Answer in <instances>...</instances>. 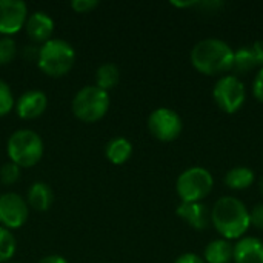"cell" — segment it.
<instances>
[{
  "instance_id": "6da1fadb",
  "label": "cell",
  "mask_w": 263,
  "mask_h": 263,
  "mask_svg": "<svg viewBox=\"0 0 263 263\" xmlns=\"http://www.w3.org/2000/svg\"><path fill=\"white\" fill-rule=\"evenodd\" d=\"M211 223L227 240L242 239L251 227L250 211L237 197H220L211 210Z\"/></svg>"
},
{
  "instance_id": "7a4b0ae2",
  "label": "cell",
  "mask_w": 263,
  "mask_h": 263,
  "mask_svg": "<svg viewBox=\"0 0 263 263\" xmlns=\"http://www.w3.org/2000/svg\"><path fill=\"white\" fill-rule=\"evenodd\" d=\"M193 66L206 76L227 72L233 68V48L220 39H203L191 49Z\"/></svg>"
},
{
  "instance_id": "3957f363",
  "label": "cell",
  "mask_w": 263,
  "mask_h": 263,
  "mask_svg": "<svg viewBox=\"0 0 263 263\" xmlns=\"http://www.w3.org/2000/svg\"><path fill=\"white\" fill-rule=\"evenodd\" d=\"M76 62L74 46L63 39H49L39 48L37 65L49 77L66 76Z\"/></svg>"
},
{
  "instance_id": "277c9868",
  "label": "cell",
  "mask_w": 263,
  "mask_h": 263,
  "mask_svg": "<svg viewBox=\"0 0 263 263\" xmlns=\"http://www.w3.org/2000/svg\"><path fill=\"white\" fill-rule=\"evenodd\" d=\"M43 140L39 133L22 128L14 131L6 142V154L9 162L20 168H31L43 157Z\"/></svg>"
},
{
  "instance_id": "5b68a950",
  "label": "cell",
  "mask_w": 263,
  "mask_h": 263,
  "mask_svg": "<svg viewBox=\"0 0 263 263\" xmlns=\"http://www.w3.org/2000/svg\"><path fill=\"white\" fill-rule=\"evenodd\" d=\"M109 105V92L100 89L96 85H86L76 92L71 102V109L79 120L85 123H94L105 117Z\"/></svg>"
},
{
  "instance_id": "8992f818",
  "label": "cell",
  "mask_w": 263,
  "mask_h": 263,
  "mask_svg": "<svg viewBox=\"0 0 263 263\" xmlns=\"http://www.w3.org/2000/svg\"><path fill=\"white\" fill-rule=\"evenodd\" d=\"M214 180L208 170L193 166L185 170L176 182V191L182 202H200L213 190Z\"/></svg>"
},
{
  "instance_id": "52a82bcc",
  "label": "cell",
  "mask_w": 263,
  "mask_h": 263,
  "mask_svg": "<svg viewBox=\"0 0 263 263\" xmlns=\"http://www.w3.org/2000/svg\"><path fill=\"white\" fill-rule=\"evenodd\" d=\"M213 97L216 105L227 114L237 112L245 103L247 91L245 85L237 76H223L217 80L213 89Z\"/></svg>"
},
{
  "instance_id": "ba28073f",
  "label": "cell",
  "mask_w": 263,
  "mask_h": 263,
  "mask_svg": "<svg viewBox=\"0 0 263 263\" xmlns=\"http://www.w3.org/2000/svg\"><path fill=\"white\" fill-rule=\"evenodd\" d=\"M183 123L180 116L171 108H157L148 117L151 136L160 142H173L182 133Z\"/></svg>"
},
{
  "instance_id": "9c48e42d",
  "label": "cell",
  "mask_w": 263,
  "mask_h": 263,
  "mask_svg": "<svg viewBox=\"0 0 263 263\" xmlns=\"http://www.w3.org/2000/svg\"><path fill=\"white\" fill-rule=\"evenodd\" d=\"M29 216V206L26 199L17 193L0 194V225L6 230L22 228Z\"/></svg>"
},
{
  "instance_id": "30bf717a",
  "label": "cell",
  "mask_w": 263,
  "mask_h": 263,
  "mask_svg": "<svg viewBox=\"0 0 263 263\" xmlns=\"http://www.w3.org/2000/svg\"><path fill=\"white\" fill-rule=\"evenodd\" d=\"M28 18V5L22 0H0V34L11 37Z\"/></svg>"
},
{
  "instance_id": "8fae6325",
  "label": "cell",
  "mask_w": 263,
  "mask_h": 263,
  "mask_svg": "<svg viewBox=\"0 0 263 263\" xmlns=\"http://www.w3.org/2000/svg\"><path fill=\"white\" fill-rule=\"evenodd\" d=\"M15 112L23 120L40 117L48 108V96L40 89H28L15 100Z\"/></svg>"
},
{
  "instance_id": "7c38bea8",
  "label": "cell",
  "mask_w": 263,
  "mask_h": 263,
  "mask_svg": "<svg viewBox=\"0 0 263 263\" xmlns=\"http://www.w3.org/2000/svg\"><path fill=\"white\" fill-rule=\"evenodd\" d=\"M176 214L197 231L206 230L211 223V210L202 202H182L177 206Z\"/></svg>"
},
{
  "instance_id": "4fadbf2b",
  "label": "cell",
  "mask_w": 263,
  "mask_h": 263,
  "mask_svg": "<svg viewBox=\"0 0 263 263\" xmlns=\"http://www.w3.org/2000/svg\"><path fill=\"white\" fill-rule=\"evenodd\" d=\"M25 29L32 42L43 45L45 42L52 39L51 35L54 32V20L45 11H34L32 14H28Z\"/></svg>"
},
{
  "instance_id": "5bb4252c",
  "label": "cell",
  "mask_w": 263,
  "mask_h": 263,
  "mask_svg": "<svg viewBox=\"0 0 263 263\" xmlns=\"http://www.w3.org/2000/svg\"><path fill=\"white\" fill-rule=\"evenodd\" d=\"M236 263H263V242L257 237H242L234 245Z\"/></svg>"
},
{
  "instance_id": "9a60e30c",
  "label": "cell",
  "mask_w": 263,
  "mask_h": 263,
  "mask_svg": "<svg viewBox=\"0 0 263 263\" xmlns=\"http://www.w3.org/2000/svg\"><path fill=\"white\" fill-rule=\"evenodd\" d=\"M54 202V193L51 186L45 182H34L26 193V203L29 208L45 213L51 208Z\"/></svg>"
},
{
  "instance_id": "2e32d148",
  "label": "cell",
  "mask_w": 263,
  "mask_h": 263,
  "mask_svg": "<svg viewBox=\"0 0 263 263\" xmlns=\"http://www.w3.org/2000/svg\"><path fill=\"white\" fill-rule=\"evenodd\" d=\"M133 154V143L125 137H114L105 145V156L112 165H123Z\"/></svg>"
},
{
  "instance_id": "e0dca14e",
  "label": "cell",
  "mask_w": 263,
  "mask_h": 263,
  "mask_svg": "<svg viewBox=\"0 0 263 263\" xmlns=\"http://www.w3.org/2000/svg\"><path fill=\"white\" fill-rule=\"evenodd\" d=\"M234 245L227 239H217L206 245L203 260L206 263H230L233 260Z\"/></svg>"
},
{
  "instance_id": "ac0fdd59",
  "label": "cell",
  "mask_w": 263,
  "mask_h": 263,
  "mask_svg": "<svg viewBox=\"0 0 263 263\" xmlns=\"http://www.w3.org/2000/svg\"><path fill=\"white\" fill-rule=\"evenodd\" d=\"M96 86H99L100 89L109 92V89H112L119 80H120V69L116 63L112 62H106V63H102L97 71H96Z\"/></svg>"
},
{
  "instance_id": "d6986e66",
  "label": "cell",
  "mask_w": 263,
  "mask_h": 263,
  "mask_svg": "<svg viewBox=\"0 0 263 263\" xmlns=\"http://www.w3.org/2000/svg\"><path fill=\"white\" fill-rule=\"evenodd\" d=\"M254 182V171L248 166H236L225 176V185L231 190H247Z\"/></svg>"
},
{
  "instance_id": "ffe728a7",
  "label": "cell",
  "mask_w": 263,
  "mask_h": 263,
  "mask_svg": "<svg viewBox=\"0 0 263 263\" xmlns=\"http://www.w3.org/2000/svg\"><path fill=\"white\" fill-rule=\"evenodd\" d=\"M257 66L254 52L251 49V46H242L237 51H234V57H233V71L237 74H245L250 72L251 69H254Z\"/></svg>"
},
{
  "instance_id": "44dd1931",
  "label": "cell",
  "mask_w": 263,
  "mask_h": 263,
  "mask_svg": "<svg viewBox=\"0 0 263 263\" xmlns=\"http://www.w3.org/2000/svg\"><path fill=\"white\" fill-rule=\"evenodd\" d=\"M17 250V242L14 234L0 225V263L11 262Z\"/></svg>"
},
{
  "instance_id": "7402d4cb",
  "label": "cell",
  "mask_w": 263,
  "mask_h": 263,
  "mask_svg": "<svg viewBox=\"0 0 263 263\" xmlns=\"http://www.w3.org/2000/svg\"><path fill=\"white\" fill-rule=\"evenodd\" d=\"M14 105H15V99H14L11 86L5 80L0 79V117L9 114Z\"/></svg>"
},
{
  "instance_id": "603a6c76",
  "label": "cell",
  "mask_w": 263,
  "mask_h": 263,
  "mask_svg": "<svg viewBox=\"0 0 263 263\" xmlns=\"http://www.w3.org/2000/svg\"><path fill=\"white\" fill-rule=\"evenodd\" d=\"M17 54V45L12 37H0V65H8L14 60Z\"/></svg>"
},
{
  "instance_id": "cb8c5ba5",
  "label": "cell",
  "mask_w": 263,
  "mask_h": 263,
  "mask_svg": "<svg viewBox=\"0 0 263 263\" xmlns=\"http://www.w3.org/2000/svg\"><path fill=\"white\" fill-rule=\"evenodd\" d=\"M20 166H17L12 162H6L0 166V182L5 186L14 185L20 179Z\"/></svg>"
},
{
  "instance_id": "d4e9b609",
  "label": "cell",
  "mask_w": 263,
  "mask_h": 263,
  "mask_svg": "<svg viewBox=\"0 0 263 263\" xmlns=\"http://www.w3.org/2000/svg\"><path fill=\"white\" fill-rule=\"evenodd\" d=\"M97 5H99L97 0H72V2H71V8H72L76 12H79V14L89 12V11H92Z\"/></svg>"
},
{
  "instance_id": "484cf974",
  "label": "cell",
  "mask_w": 263,
  "mask_h": 263,
  "mask_svg": "<svg viewBox=\"0 0 263 263\" xmlns=\"http://www.w3.org/2000/svg\"><path fill=\"white\" fill-rule=\"evenodd\" d=\"M250 220L251 225L256 227L257 230H263V203H259L250 211Z\"/></svg>"
},
{
  "instance_id": "4316f807",
  "label": "cell",
  "mask_w": 263,
  "mask_h": 263,
  "mask_svg": "<svg viewBox=\"0 0 263 263\" xmlns=\"http://www.w3.org/2000/svg\"><path fill=\"white\" fill-rule=\"evenodd\" d=\"M253 94L254 97L263 103V68H260V71L256 74L254 82H253Z\"/></svg>"
},
{
  "instance_id": "83f0119b",
  "label": "cell",
  "mask_w": 263,
  "mask_h": 263,
  "mask_svg": "<svg viewBox=\"0 0 263 263\" xmlns=\"http://www.w3.org/2000/svg\"><path fill=\"white\" fill-rule=\"evenodd\" d=\"M196 6L202 8L203 11H208V12H216L219 8L223 6V2H219V0H213V2H197Z\"/></svg>"
},
{
  "instance_id": "f1b7e54d",
  "label": "cell",
  "mask_w": 263,
  "mask_h": 263,
  "mask_svg": "<svg viewBox=\"0 0 263 263\" xmlns=\"http://www.w3.org/2000/svg\"><path fill=\"white\" fill-rule=\"evenodd\" d=\"M174 263H206L200 256L194 254V253H186V254H182L176 259Z\"/></svg>"
},
{
  "instance_id": "f546056e",
  "label": "cell",
  "mask_w": 263,
  "mask_h": 263,
  "mask_svg": "<svg viewBox=\"0 0 263 263\" xmlns=\"http://www.w3.org/2000/svg\"><path fill=\"white\" fill-rule=\"evenodd\" d=\"M253 52H254V57H256V62H257V66H262L263 68V42L262 40H257L253 43L251 46Z\"/></svg>"
},
{
  "instance_id": "4dcf8cb0",
  "label": "cell",
  "mask_w": 263,
  "mask_h": 263,
  "mask_svg": "<svg viewBox=\"0 0 263 263\" xmlns=\"http://www.w3.org/2000/svg\"><path fill=\"white\" fill-rule=\"evenodd\" d=\"M37 263H69L63 256H59V254H49V256H45L42 257Z\"/></svg>"
},
{
  "instance_id": "1f68e13d",
  "label": "cell",
  "mask_w": 263,
  "mask_h": 263,
  "mask_svg": "<svg viewBox=\"0 0 263 263\" xmlns=\"http://www.w3.org/2000/svg\"><path fill=\"white\" fill-rule=\"evenodd\" d=\"M196 3L197 2H171V5H174V6H179V8H186V6H196Z\"/></svg>"
},
{
  "instance_id": "d6a6232c",
  "label": "cell",
  "mask_w": 263,
  "mask_h": 263,
  "mask_svg": "<svg viewBox=\"0 0 263 263\" xmlns=\"http://www.w3.org/2000/svg\"><path fill=\"white\" fill-rule=\"evenodd\" d=\"M259 190H260V193L263 194V176L262 179H260V183H259Z\"/></svg>"
},
{
  "instance_id": "836d02e7",
  "label": "cell",
  "mask_w": 263,
  "mask_h": 263,
  "mask_svg": "<svg viewBox=\"0 0 263 263\" xmlns=\"http://www.w3.org/2000/svg\"><path fill=\"white\" fill-rule=\"evenodd\" d=\"M8 263H17V262H8Z\"/></svg>"
}]
</instances>
